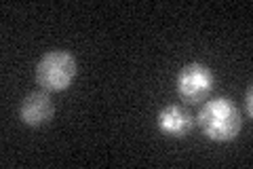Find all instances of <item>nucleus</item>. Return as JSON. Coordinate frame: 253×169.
I'll use <instances>...</instances> for the list:
<instances>
[{
	"label": "nucleus",
	"mask_w": 253,
	"mask_h": 169,
	"mask_svg": "<svg viewBox=\"0 0 253 169\" xmlns=\"http://www.w3.org/2000/svg\"><path fill=\"white\" fill-rule=\"evenodd\" d=\"M78 74L76 57L70 51L53 49L46 51L36 63V83L44 91H66Z\"/></svg>",
	"instance_id": "obj_2"
},
{
	"label": "nucleus",
	"mask_w": 253,
	"mask_h": 169,
	"mask_svg": "<svg viewBox=\"0 0 253 169\" xmlns=\"http://www.w3.org/2000/svg\"><path fill=\"white\" fill-rule=\"evenodd\" d=\"M19 118L23 125L28 127H38L46 125L53 118V102L46 91H34L28 98H23L19 106Z\"/></svg>",
	"instance_id": "obj_4"
},
{
	"label": "nucleus",
	"mask_w": 253,
	"mask_h": 169,
	"mask_svg": "<svg viewBox=\"0 0 253 169\" xmlns=\"http://www.w3.org/2000/svg\"><path fill=\"white\" fill-rule=\"evenodd\" d=\"M253 91L251 89H247V93H245V110H247V116L251 118L253 116Z\"/></svg>",
	"instance_id": "obj_6"
},
{
	"label": "nucleus",
	"mask_w": 253,
	"mask_h": 169,
	"mask_svg": "<svg viewBox=\"0 0 253 169\" xmlns=\"http://www.w3.org/2000/svg\"><path fill=\"white\" fill-rule=\"evenodd\" d=\"M201 131L213 142H232L241 131L243 116L228 98H213L205 102L196 116Z\"/></svg>",
	"instance_id": "obj_1"
},
{
	"label": "nucleus",
	"mask_w": 253,
	"mask_h": 169,
	"mask_svg": "<svg viewBox=\"0 0 253 169\" xmlns=\"http://www.w3.org/2000/svg\"><path fill=\"white\" fill-rule=\"evenodd\" d=\"M156 125L165 135L171 138H186L194 127V118L181 106H165L156 116Z\"/></svg>",
	"instance_id": "obj_5"
},
{
	"label": "nucleus",
	"mask_w": 253,
	"mask_h": 169,
	"mask_svg": "<svg viewBox=\"0 0 253 169\" xmlns=\"http://www.w3.org/2000/svg\"><path fill=\"white\" fill-rule=\"evenodd\" d=\"M215 76L205 63H186L175 78V91L186 104H201L211 95Z\"/></svg>",
	"instance_id": "obj_3"
}]
</instances>
